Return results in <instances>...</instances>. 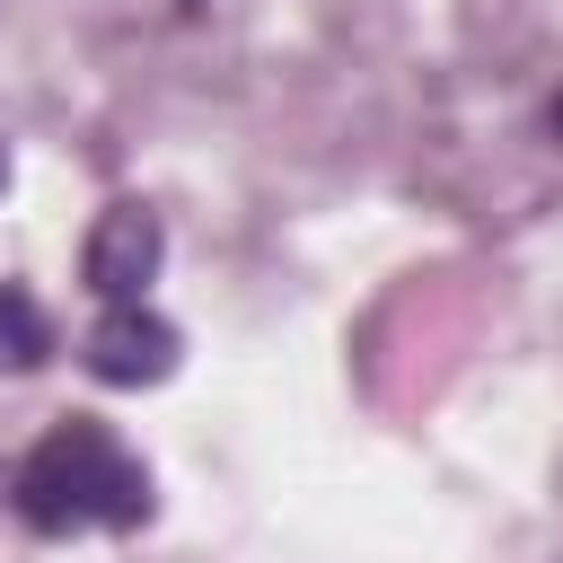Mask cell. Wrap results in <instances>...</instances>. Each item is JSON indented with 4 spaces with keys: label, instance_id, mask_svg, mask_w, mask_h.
Masks as SVG:
<instances>
[{
    "label": "cell",
    "instance_id": "3",
    "mask_svg": "<svg viewBox=\"0 0 563 563\" xmlns=\"http://www.w3.org/2000/svg\"><path fill=\"white\" fill-rule=\"evenodd\" d=\"M176 352H185V334L150 299L141 308H106L88 325V343H79L88 378H106V387H158V378H176Z\"/></svg>",
    "mask_w": 563,
    "mask_h": 563
},
{
    "label": "cell",
    "instance_id": "6",
    "mask_svg": "<svg viewBox=\"0 0 563 563\" xmlns=\"http://www.w3.org/2000/svg\"><path fill=\"white\" fill-rule=\"evenodd\" d=\"M0 185H9V150H0Z\"/></svg>",
    "mask_w": 563,
    "mask_h": 563
},
{
    "label": "cell",
    "instance_id": "2",
    "mask_svg": "<svg viewBox=\"0 0 563 563\" xmlns=\"http://www.w3.org/2000/svg\"><path fill=\"white\" fill-rule=\"evenodd\" d=\"M158 264H167V220L150 202H106L88 220V238H79V282L106 308H141L150 282H158Z\"/></svg>",
    "mask_w": 563,
    "mask_h": 563
},
{
    "label": "cell",
    "instance_id": "4",
    "mask_svg": "<svg viewBox=\"0 0 563 563\" xmlns=\"http://www.w3.org/2000/svg\"><path fill=\"white\" fill-rule=\"evenodd\" d=\"M53 352V317L35 308V290L0 282V369H35Z\"/></svg>",
    "mask_w": 563,
    "mask_h": 563
},
{
    "label": "cell",
    "instance_id": "1",
    "mask_svg": "<svg viewBox=\"0 0 563 563\" xmlns=\"http://www.w3.org/2000/svg\"><path fill=\"white\" fill-rule=\"evenodd\" d=\"M9 510L35 537H97V528L114 537V528H141L158 493H150V466L114 440V422L70 413L9 466Z\"/></svg>",
    "mask_w": 563,
    "mask_h": 563
},
{
    "label": "cell",
    "instance_id": "5",
    "mask_svg": "<svg viewBox=\"0 0 563 563\" xmlns=\"http://www.w3.org/2000/svg\"><path fill=\"white\" fill-rule=\"evenodd\" d=\"M545 132H554V141H563V97H554V106H545Z\"/></svg>",
    "mask_w": 563,
    "mask_h": 563
}]
</instances>
